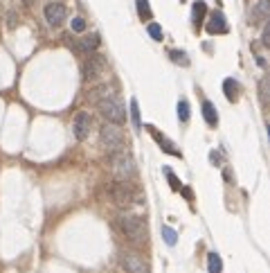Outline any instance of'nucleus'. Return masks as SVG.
<instances>
[{
	"label": "nucleus",
	"instance_id": "obj_1",
	"mask_svg": "<svg viewBox=\"0 0 270 273\" xmlns=\"http://www.w3.org/2000/svg\"><path fill=\"white\" fill-rule=\"evenodd\" d=\"M97 109H99V113H102V118L106 120V122H112V124L126 122V109H124L120 97L108 95L106 93V95L97 102Z\"/></svg>",
	"mask_w": 270,
	"mask_h": 273
},
{
	"label": "nucleus",
	"instance_id": "obj_2",
	"mask_svg": "<svg viewBox=\"0 0 270 273\" xmlns=\"http://www.w3.org/2000/svg\"><path fill=\"white\" fill-rule=\"evenodd\" d=\"M108 163H110V172L117 181H130L135 176V163L130 158V154H126L124 149L108 154Z\"/></svg>",
	"mask_w": 270,
	"mask_h": 273
},
{
	"label": "nucleus",
	"instance_id": "obj_3",
	"mask_svg": "<svg viewBox=\"0 0 270 273\" xmlns=\"http://www.w3.org/2000/svg\"><path fill=\"white\" fill-rule=\"evenodd\" d=\"M117 226H120V230L124 232L130 241H135V244H142V241L146 239V223H144V219L138 217V214H122V217L117 219Z\"/></svg>",
	"mask_w": 270,
	"mask_h": 273
},
{
	"label": "nucleus",
	"instance_id": "obj_4",
	"mask_svg": "<svg viewBox=\"0 0 270 273\" xmlns=\"http://www.w3.org/2000/svg\"><path fill=\"white\" fill-rule=\"evenodd\" d=\"M99 142H102L104 151H108V154H115V151L124 149V145H126L122 129L112 122H106L102 127V131H99Z\"/></svg>",
	"mask_w": 270,
	"mask_h": 273
},
{
	"label": "nucleus",
	"instance_id": "obj_5",
	"mask_svg": "<svg viewBox=\"0 0 270 273\" xmlns=\"http://www.w3.org/2000/svg\"><path fill=\"white\" fill-rule=\"evenodd\" d=\"M110 196H112V201H115L120 208H128V205H133L135 201H140L138 192H135V187L128 185V181L115 183V185L110 187Z\"/></svg>",
	"mask_w": 270,
	"mask_h": 273
},
{
	"label": "nucleus",
	"instance_id": "obj_6",
	"mask_svg": "<svg viewBox=\"0 0 270 273\" xmlns=\"http://www.w3.org/2000/svg\"><path fill=\"white\" fill-rule=\"evenodd\" d=\"M120 262L126 273H148V266H146V262H144V257L133 253V250H124V253L120 255Z\"/></svg>",
	"mask_w": 270,
	"mask_h": 273
},
{
	"label": "nucleus",
	"instance_id": "obj_7",
	"mask_svg": "<svg viewBox=\"0 0 270 273\" xmlns=\"http://www.w3.org/2000/svg\"><path fill=\"white\" fill-rule=\"evenodd\" d=\"M104 73H106V59L104 57L92 55L90 59H86V64H84L86 82H99V77H104Z\"/></svg>",
	"mask_w": 270,
	"mask_h": 273
},
{
	"label": "nucleus",
	"instance_id": "obj_8",
	"mask_svg": "<svg viewBox=\"0 0 270 273\" xmlns=\"http://www.w3.org/2000/svg\"><path fill=\"white\" fill-rule=\"evenodd\" d=\"M43 14H45V21H48L50 28H58V25H63V21H66L68 10H66V5H63V3L52 0V3H48V5H45Z\"/></svg>",
	"mask_w": 270,
	"mask_h": 273
},
{
	"label": "nucleus",
	"instance_id": "obj_9",
	"mask_svg": "<svg viewBox=\"0 0 270 273\" xmlns=\"http://www.w3.org/2000/svg\"><path fill=\"white\" fill-rule=\"evenodd\" d=\"M90 127H92L90 115L86 113V111L76 113V118H74V138H76V140H86L88 133H90Z\"/></svg>",
	"mask_w": 270,
	"mask_h": 273
},
{
	"label": "nucleus",
	"instance_id": "obj_10",
	"mask_svg": "<svg viewBox=\"0 0 270 273\" xmlns=\"http://www.w3.org/2000/svg\"><path fill=\"white\" fill-rule=\"evenodd\" d=\"M207 32L210 34H225L228 32V21H225L223 12H214L210 19V23H207Z\"/></svg>",
	"mask_w": 270,
	"mask_h": 273
},
{
	"label": "nucleus",
	"instance_id": "obj_11",
	"mask_svg": "<svg viewBox=\"0 0 270 273\" xmlns=\"http://www.w3.org/2000/svg\"><path fill=\"white\" fill-rule=\"evenodd\" d=\"M268 19V0H259L250 12V23L256 25V23H264Z\"/></svg>",
	"mask_w": 270,
	"mask_h": 273
},
{
	"label": "nucleus",
	"instance_id": "obj_12",
	"mask_svg": "<svg viewBox=\"0 0 270 273\" xmlns=\"http://www.w3.org/2000/svg\"><path fill=\"white\" fill-rule=\"evenodd\" d=\"M148 131L153 133V138H156V140H158V145H160L162 149L166 151V154H171V156H180V149H178V147L174 145V142H169V140H166L164 136H160V133H158V131H156V129H153V127H148Z\"/></svg>",
	"mask_w": 270,
	"mask_h": 273
},
{
	"label": "nucleus",
	"instance_id": "obj_13",
	"mask_svg": "<svg viewBox=\"0 0 270 273\" xmlns=\"http://www.w3.org/2000/svg\"><path fill=\"white\" fill-rule=\"evenodd\" d=\"M205 14H207V5H205V3H202V0L194 3V7H192V21H194V25H196V30L202 25V19H205Z\"/></svg>",
	"mask_w": 270,
	"mask_h": 273
},
{
	"label": "nucleus",
	"instance_id": "obj_14",
	"mask_svg": "<svg viewBox=\"0 0 270 273\" xmlns=\"http://www.w3.org/2000/svg\"><path fill=\"white\" fill-rule=\"evenodd\" d=\"M97 46H99V37H97V34L86 37V39H81V41H74V48H76V50H81V52H92V50H97Z\"/></svg>",
	"mask_w": 270,
	"mask_h": 273
},
{
	"label": "nucleus",
	"instance_id": "obj_15",
	"mask_svg": "<svg viewBox=\"0 0 270 273\" xmlns=\"http://www.w3.org/2000/svg\"><path fill=\"white\" fill-rule=\"evenodd\" d=\"M202 118H205V122L210 124V127H216V124H218V113H216L212 102H202Z\"/></svg>",
	"mask_w": 270,
	"mask_h": 273
},
{
	"label": "nucleus",
	"instance_id": "obj_16",
	"mask_svg": "<svg viewBox=\"0 0 270 273\" xmlns=\"http://www.w3.org/2000/svg\"><path fill=\"white\" fill-rule=\"evenodd\" d=\"M207 268H210V273H220V271H223V262H220L218 253H210V255H207Z\"/></svg>",
	"mask_w": 270,
	"mask_h": 273
},
{
	"label": "nucleus",
	"instance_id": "obj_17",
	"mask_svg": "<svg viewBox=\"0 0 270 273\" xmlns=\"http://www.w3.org/2000/svg\"><path fill=\"white\" fill-rule=\"evenodd\" d=\"M223 91H225V97H228L230 102L236 100V93H238V84L234 82V79H225L223 82Z\"/></svg>",
	"mask_w": 270,
	"mask_h": 273
},
{
	"label": "nucleus",
	"instance_id": "obj_18",
	"mask_svg": "<svg viewBox=\"0 0 270 273\" xmlns=\"http://www.w3.org/2000/svg\"><path fill=\"white\" fill-rule=\"evenodd\" d=\"M130 122H133V127L138 129H142V118H140V106H138V100H130Z\"/></svg>",
	"mask_w": 270,
	"mask_h": 273
},
{
	"label": "nucleus",
	"instance_id": "obj_19",
	"mask_svg": "<svg viewBox=\"0 0 270 273\" xmlns=\"http://www.w3.org/2000/svg\"><path fill=\"white\" fill-rule=\"evenodd\" d=\"M160 232H162V239L166 241V246H174L176 241H178V232H176L174 228H169V226H162V228H160Z\"/></svg>",
	"mask_w": 270,
	"mask_h": 273
},
{
	"label": "nucleus",
	"instance_id": "obj_20",
	"mask_svg": "<svg viewBox=\"0 0 270 273\" xmlns=\"http://www.w3.org/2000/svg\"><path fill=\"white\" fill-rule=\"evenodd\" d=\"M138 3V14H140V19L142 21H148L151 19V7H148V0H135Z\"/></svg>",
	"mask_w": 270,
	"mask_h": 273
},
{
	"label": "nucleus",
	"instance_id": "obj_21",
	"mask_svg": "<svg viewBox=\"0 0 270 273\" xmlns=\"http://www.w3.org/2000/svg\"><path fill=\"white\" fill-rule=\"evenodd\" d=\"M162 169H164V176H166V181L171 183V190H176V192H180V190H182V183H180L178 178H176V174L171 172V167H162Z\"/></svg>",
	"mask_w": 270,
	"mask_h": 273
},
{
	"label": "nucleus",
	"instance_id": "obj_22",
	"mask_svg": "<svg viewBox=\"0 0 270 273\" xmlns=\"http://www.w3.org/2000/svg\"><path fill=\"white\" fill-rule=\"evenodd\" d=\"M189 113H192V111H189V102L187 100H180L178 102V120H180V122H187Z\"/></svg>",
	"mask_w": 270,
	"mask_h": 273
},
{
	"label": "nucleus",
	"instance_id": "obj_23",
	"mask_svg": "<svg viewBox=\"0 0 270 273\" xmlns=\"http://www.w3.org/2000/svg\"><path fill=\"white\" fill-rule=\"evenodd\" d=\"M146 32H148V37H151L153 41H162V37H164V34H162V28L158 23H148Z\"/></svg>",
	"mask_w": 270,
	"mask_h": 273
},
{
	"label": "nucleus",
	"instance_id": "obj_24",
	"mask_svg": "<svg viewBox=\"0 0 270 273\" xmlns=\"http://www.w3.org/2000/svg\"><path fill=\"white\" fill-rule=\"evenodd\" d=\"M169 57L176 61V64H180V66H189V57L184 55V52H178V50H171L169 52Z\"/></svg>",
	"mask_w": 270,
	"mask_h": 273
},
{
	"label": "nucleus",
	"instance_id": "obj_25",
	"mask_svg": "<svg viewBox=\"0 0 270 273\" xmlns=\"http://www.w3.org/2000/svg\"><path fill=\"white\" fill-rule=\"evenodd\" d=\"M70 28H72V32H84L86 30V21L81 19V16H74V19H72V23H70Z\"/></svg>",
	"mask_w": 270,
	"mask_h": 273
},
{
	"label": "nucleus",
	"instance_id": "obj_26",
	"mask_svg": "<svg viewBox=\"0 0 270 273\" xmlns=\"http://www.w3.org/2000/svg\"><path fill=\"white\" fill-rule=\"evenodd\" d=\"M259 95H261V102H268V77H264L261 79V84H259Z\"/></svg>",
	"mask_w": 270,
	"mask_h": 273
},
{
	"label": "nucleus",
	"instance_id": "obj_27",
	"mask_svg": "<svg viewBox=\"0 0 270 273\" xmlns=\"http://www.w3.org/2000/svg\"><path fill=\"white\" fill-rule=\"evenodd\" d=\"M261 43H264L266 48L270 46V28H268V25L264 28V34H261Z\"/></svg>",
	"mask_w": 270,
	"mask_h": 273
},
{
	"label": "nucleus",
	"instance_id": "obj_28",
	"mask_svg": "<svg viewBox=\"0 0 270 273\" xmlns=\"http://www.w3.org/2000/svg\"><path fill=\"white\" fill-rule=\"evenodd\" d=\"M22 3H25L27 7H32V5H34V0H22Z\"/></svg>",
	"mask_w": 270,
	"mask_h": 273
},
{
	"label": "nucleus",
	"instance_id": "obj_29",
	"mask_svg": "<svg viewBox=\"0 0 270 273\" xmlns=\"http://www.w3.org/2000/svg\"><path fill=\"white\" fill-rule=\"evenodd\" d=\"M58 3H61V0H58Z\"/></svg>",
	"mask_w": 270,
	"mask_h": 273
}]
</instances>
